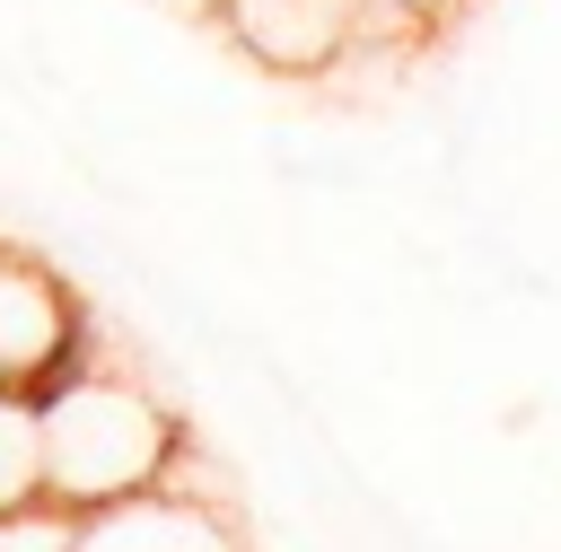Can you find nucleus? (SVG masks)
<instances>
[{
	"label": "nucleus",
	"instance_id": "nucleus-3",
	"mask_svg": "<svg viewBox=\"0 0 561 552\" xmlns=\"http://www.w3.org/2000/svg\"><path fill=\"white\" fill-rule=\"evenodd\" d=\"M219 18H228V35H237L263 70L307 79V70H333V61L359 44L368 0H219Z\"/></svg>",
	"mask_w": 561,
	"mask_h": 552
},
{
	"label": "nucleus",
	"instance_id": "nucleus-4",
	"mask_svg": "<svg viewBox=\"0 0 561 552\" xmlns=\"http://www.w3.org/2000/svg\"><path fill=\"white\" fill-rule=\"evenodd\" d=\"M70 315H79L70 280H61L44 254L0 245V386H18V377L70 333Z\"/></svg>",
	"mask_w": 561,
	"mask_h": 552
},
{
	"label": "nucleus",
	"instance_id": "nucleus-1",
	"mask_svg": "<svg viewBox=\"0 0 561 552\" xmlns=\"http://www.w3.org/2000/svg\"><path fill=\"white\" fill-rule=\"evenodd\" d=\"M35 438H44V499L70 517L167 482L184 456V421L140 377H114V368H88L53 403H35Z\"/></svg>",
	"mask_w": 561,
	"mask_h": 552
},
{
	"label": "nucleus",
	"instance_id": "nucleus-5",
	"mask_svg": "<svg viewBox=\"0 0 561 552\" xmlns=\"http://www.w3.org/2000/svg\"><path fill=\"white\" fill-rule=\"evenodd\" d=\"M44 499V438H35V403L18 386H0V508Z\"/></svg>",
	"mask_w": 561,
	"mask_h": 552
},
{
	"label": "nucleus",
	"instance_id": "nucleus-2",
	"mask_svg": "<svg viewBox=\"0 0 561 552\" xmlns=\"http://www.w3.org/2000/svg\"><path fill=\"white\" fill-rule=\"evenodd\" d=\"M70 552H245V543H237L228 508L193 499L184 482H149L131 499L88 508L79 534H70Z\"/></svg>",
	"mask_w": 561,
	"mask_h": 552
},
{
	"label": "nucleus",
	"instance_id": "nucleus-6",
	"mask_svg": "<svg viewBox=\"0 0 561 552\" xmlns=\"http://www.w3.org/2000/svg\"><path fill=\"white\" fill-rule=\"evenodd\" d=\"M79 517L53 508V499H26V508H0V552H70Z\"/></svg>",
	"mask_w": 561,
	"mask_h": 552
}]
</instances>
